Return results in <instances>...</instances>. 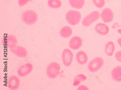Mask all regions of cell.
I'll return each instance as SVG.
<instances>
[{"instance_id":"cell-3","label":"cell","mask_w":121,"mask_h":90,"mask_svg":"<svg viewBox=\"0 0 121 90\" xmlns=\"http://www.w3.org/2000/svg\"><path fill=\"white\" fill-rule=\"evenodd\" d=\"M100 16V13L98 11H93L83 19L82 24L85 26H88L97 20Z\"/></svg>"},{"instance_id":"cell-5","label":"cell","mask_w":121,"mask_h":90,"mask_svg":"<svg viewBox=\"0 0 121 90\" xmlns=\"http://www.w3.org/2000/svg\"><path fill=\"white\" fill-rule=\"evenodd\" d=\"M100 16L103 21L107 23L111 22L114 18V14L113 11L108 8H105L103 10Z\"/></svg>"},{"instance_id":"cell-15","label":"cell","mask_w":121,"mask_h":90,"mask_svg":"<svg viewBox=\"0 0 121 90\" xmlns=\"http://www.w3.org/2000/svg\"><path fill=\"white\" fill-rule=\"evenodd\" d=\"M48 4L50 7L55 8H59L62 5L60 0H48Z\"/></svg>"},{"instance_id":"cell-18","label":"cell","mask_w":121,"mask_h":90,"mask_svg":"<svg viewBox=\"0 0 121 90\" xmlns=\"http://www.w3.org/2000/svg\"><path fill=\"white\" fill-rule=\"evenodd\" d=\"M116 58L119 62H121V51L117 52L115 54Z\"/></svg>"},{"instance_id":"cell-21","label":"cell","mask_w":121,"mask_h":90,"mask_svg":"<svg viewBox=\"0 0 121 90\" xmlns=\"http://www.w3.org/2000/svg\"><path fill=\"white\" fill-rule=\"evenodd\" d=\"M117 42L121 48V38H119L117 39Z\"/></svg>"},{"instance_id":"cell-2","label":"cell","mask_w":121,"mask_h":90,"mask_svg":"<svg viewBox=\"0 0 121 90\" xmlns=\"http://www.w3.org/2000/svg\"><path fill=\"white\" fill-rule=\"evenodd\" d=\"M104 63V60L102 58L96 57L89 62L88 65V68L90 72L93 73L95 72L102 68Z\"/></svg>"},{"instance_id":"cell-23","label":"cell","mask_w":121,"mask_h":90,"mask_svg":"<svg viewBox=\"0 0 121 90\" xmlns=\"http://www.w3.org/2000/svg\"><path fill=\"white\" fill-rule=\"evenodd\" d=\"M7 80V79L6 78L5 79V81H6Z\"/></svg>"},{"instance_id":"cell-7","label":"cell","mask_w":121,"mask_h":90,"mask_svg":"<svg viewBox=\"0 0 121 90\" xmlns=\"http://www.w3.org/2000/svg\"><path fill=\"white\" fill-rule=\"evenodd\" d=\"M83 41L81 38L78 36H75L73 37L70 40L69 46L72 49L76 50L81 47Z\"/></svg>"},{"instance_id":"cell-24","label":"cell","mask_w":121,"mask_h":90,"mask_svg":"<svg viewBox=\"0 0 121 90\" xmlns=\"http://www.w3.org/2000/svg\"><path fill=\"white\" fill-rule=\"evenodd\" d=\"M5 68H7V67L6 66H5Z\"/></svg>"},{"instance_id":"cell-12","label":"cell","mask_w":121,"mask_h":90,"mask_svg":"<svg viewBox=\"0 0 121 90\" xmlns=\"http://www.w3.org/2000/svg\"><path fill=\"white\" fill-rule=\"evenodd\" d=\"M115 49V46L114 42L110 41L107 43L105 47V52L107 55L109 56H112Z\"/></svg>"},{"instance_id":"cell-8","label":"cell","mask_w":121,"mask_h":90,"mask_svg":"<svg viewBox=\"0 0 121 90\" xmlns=\"http://www.w3.org/2000/svg\"><path fill=\"white\" fill-rule=\"evenodd\" d=\"M95 29L96 32L102 35H106L108 33L109 29L108 26L105 24L99 23L95 26Z\"/></svg>"},{"instance_id":"cell-20","label":"cell","mask_w":121,"mask_h":90,"mask_svg":"<svg viewBox=\"0 0 121 90\" xmlns=\"http://www.w3.org/2000/svg\"><path fill=\"white\" fill-rule=\"evenodd\" d=\"M121 26H119L118 24L117 23H114L112 26V28L113 29H115L117 27Z\"/></svg>"},{"instance_id":"cell-1","label":"cell","mask_w":121,"mask_h":90,"mask_svg":"<svg viewBox=\"0 0 121 90\" xmlns=\"http://www.w3.org/2000/svg\"><path fill=\"white\" fill-rule=\"evenodd\" d=\"M82 15L79 12L71 10L68 11L65 15L67 22L70 25L75 26L78 24L82 19Z\"/></svg>"},{"instance_id":"cell-14","label":"cell","mask_w":121,"mask_h":90,"mask_svg":"<svg viewBox=\"0 0 121 90\" xmlns=\"http://www.w3.org/2000/svg\"><path fill=\"white\" fill-rule=\"evenodd\" d=\"M87 79L86 76L83 74H80L77 75L74 79L73 86H78L81 82L85 81Z\"/></svg>"},{"instance_id":"cell-13","label":"cell","mask_w":121,"mask_h":90,"mask_svg":"<svg viewBox=\"0 0 121 90\" xmlns=\"http://www.w3.org/2000/svg\"><path fill=\"white\" fill-rule=\"evenodd\" d=\"M72 33V30L71 27L68 26H65L60 30V34L64 38H67L71 36Z\"/></svg>"},{"instance_id":"cell-10","label":"cell","mask_w":121,"mask_h":90,"mask_svg":"<svg viewBox=\"0 0 121 90\" xmlns=\"http://www.w3.org/2000/svg\"><path fill=\"white\" fill-rule=\"evenodd\" d=\"M112 77L114 81L121 82V66H118L112 70Z\"/></svg>"},{"instance_id":"cell-6","label":"cell","mask_w":121,"mask_h":90,"mask_svg":"<svg viewBox=\"0 0 121 90\" xmlns=\"http://www.w3.org/2000/svg\"><path fill=\"white\" fill-rule=\"evenodd\" d=\"M60 66L58 63L54 62L50 65L49 68V76L52 78H56L59 74Z\"/></svg>"},{"instance_id":"cell-16","label":"cell","mask_w":121,"mask_h":90,"mask_svg":"<svg viewBox=\"0 0 121 90\" xmlns=\"http://www.w3.org/2000/svg\"><path fill=\"white\" fill-rule=\"evenodd\" d=\"M93 1L95 6L98 8H103L105 4V0H93Z\"/></svg>"},{"instance_id":"cell-17","label":"cell","mask_w":121,"mask_h":90,"mask_svg":"<svg viewBox=\"0 0 121 90\" xmlns=\"http://www.w3.org/2000/svg\"><path fill=\"white\" fill-rule=\"evenodd\" d=\"M30 1V0H18L19 5L22 6L27 4Z\"/></svg>"},{"instance_id":"cell-9","label":"cell","mask_w":121,"mask_h":90,"mask_svg":"<svg viewBox=\"0 0 121 90\" xmlns=\"http://www.w3.org/2000/svg\"><path fill=\"white\" fill-rule=\"evenodd\" d=\"M76 59L78 63L82 65L86 64L88 60V57L87 54L82 51H80L77 53Z\"/></svg>"},{"instance_id":"cell-4","label":"cell","mask_w":121,"mask_h":90,"mask_svg":"<svg viewBox=\"0 0 121 90\" xmlns=\"http://www.w3.org/2000/svg\"><path fill=\"white\" fill-rule=\"evenodd\" d=\"M63 61L64 65L66 67L71 65L73 59V55L70 50L68 49H65L62 55Z\"/></svg>"},{"instance_id":"cell-19","label":"cell","mask_w":121,"mask_h":90,"mask_svg":"<svg viewBox=\"0 0 121 90\" xmlns=\"http://www.w3.org/2000/svg\"><path fill=\"white\" fill-rule=\"evenodd\" d=\"M78 90H89L88 88L85 85H81L80 86L78 89Z\"/></svg>"},{"instance_id":"cell-11","label":"cell","mask_w":121,"mask_h":90,"mask_svg":"<svg viewBox=\"0 0 121 90\" xmlns=\"http://www.w3.org/2000/svg\"><path fill=\"white\" fill-rule=\"evenodd\" d=\"M69 3L72 8L76 9L82 8L85 4V0H69Z\"/></svg>"},{"instance_id":"cell-22","label":"cell","mask_w":121,"mask_h":90,"mask_svg":"<svg viewBox=\"0 0 121 90\" xmlns=\"http://www.w3.org/2000/svg\"><path fill=\"white\" fill-rule=\"evenodd\" d=\"M117 32L118 33L120 34L121 35V29H119L117 30Z\"/></svg>"},{"instance_id":"cell-25","label":"cell","mask_w":121,"mask_h":90,"mask_svg":"<svg viewBox=\"0 0 121 90\" xmlns=\"http://www.w3.org/2000/svg\"><path fill=\"white\" fill-rule=\"evenodd\" d=\"M6 74H5V75H7Z\"/></svg>"}]
</instances>
